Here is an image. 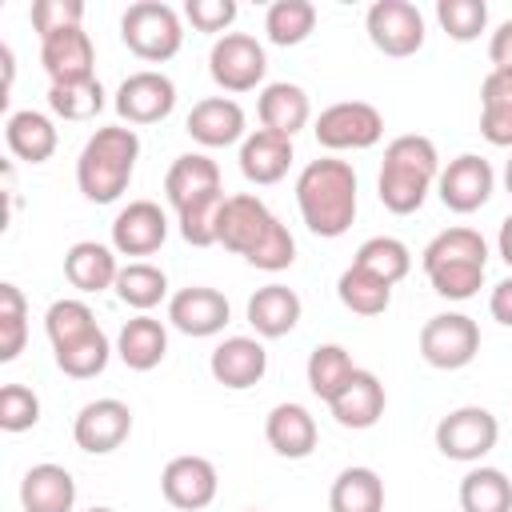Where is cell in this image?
Instances as JSON below:
<instances>
[{
  "mask_svg": "<svg viewBox=\"0 0 512 512\" xmlns=\"http://www.w3.org/2000/svg\"><path fill=\"white\" fill-rule=\"evenodd\" d=\"M52 356H56V368H60L64 376H72V380H92V376H100V372L108 368L112 344H108L104 328H96V332H88V336H80V340H72V344H64V348H56Z\"/></svg>",
  "mask_w": 512,
  "mask_h": 512,
  "instance_id": "74e56055",
  "label": "cell"
},
{
  "mask_svg": "<svg viewBox=\"0 0 512 512\" xmlns=\"http://www.w3.org/2000/svg\"><path fill=\"white\" fill-rule=\"evenodd\" d=\"M84 4L80 0H36L32 4V28L40 40L68 32V28H84Z\"/></svg>",
  "mask_w": 512,
  "mask_h": 512,
  "instance_id": "f6af8a7d",
  "label": "cell"
},
{
  "mask_svg": "<svg viewBox=\"0 0 512 512\" xmlns=\"http://www.w3.org/2000/svg\"><path fill=\"white\" fill-rule=\"evenodd\" d=\"M496 440H500V420L480 404L452 408L436 424V448L456 464H480L496 448Z\"/></svg>",
  "mask_w": 512,
  "mask_h": 512,
  "instance_id": "9c48e42d",
  "label": "cell"
},
{
  "mask_svg": "<svg viewBox=\"0 0 512 512\" xmlns=\"http://www.w3.org/2000/svg\"><path fill=\"white\" fill-rule=\"evenodd\" d=\"M264 72H268V56L256 36L248 32L216 36L208 52V76L216 80L220 92H252L256 84H264Z\"/></svg>",
  "mask_w": 512,
  "mask_h": 512,
  "instance_id": "8fae6325",
  "label": "cell"
},
{
  "mask_svg": "<svg viewBox=\"0 0 512 512\" xmlns=\"http://www.w3.org/2000/svg\"><path fill=\"white\" fill-rule=\"evenodd\" d=\"M384 404H388V396H384L380 376L368 372V368H356V372L348 376V384L328 400V412H332V420H336L340 428L364 432V428H372V424L384 416Z\"/></svg>",
  "mask_w": 512,
  "mask_h": 512,
  "instance_id": "7402d4cb",
  "label": "cell"
},
{
  "mask_svg": "<svg viewBox=\"0 0 512 512\" xmlns=\"http://www.w3.org/2000/svg\"><path fill=\"white\" fill-rule=\"evenodd\" d=\"M88 512H116V508H108V504H92Z\"/></svg>",
  "mask_w": 512,
  "mask_h": 512,
  "instance_id": "816d5d0a",
  "label": "cell"
},
{
  "mask_svg": "<svg viewBox=\"0 0 512 512\" xmlns=\"http://www.w3.org/2000/svg\"><path fill=\"white\" fill-rule=\"evenodd\" d=\"M140 160V136L128 124H108L88 136V144L76 156V184L84 200L92 204H112L128 192L132 172Z\"/></svg>",
  "mask_w": 512,
  "mask_h": 512,
  "instance_id": "5b68a950",
  "label": "cell"
},
{
  "mask_svg": "<svg viewBox=\"0 0 512 512\" xmlns=\"http://www.w3.org/2000/svg\"><path fill=\"white\" fill-rule=\"evenodd\" d=\"M352 372H356V364H352V352H348L344 344H316V348L308 352V364H304L308 388H312L324 404L348 384Z\"/></svg>",
  "mask_w": 512,
  "mask_h": 512,
  "instance_id": "d590c367",
  "label": "cell"
},
{
  "mask_svg": "<svg viewBox=\"0 0 512 512\" xmlns=\"http://www.w3.org/2000/svg\"><path fill=\"white\" fill-rule=\"evenodd\" d=\"M184 16L196 32H220L224 36L236 20V0H188Z\"/></svg>",
  "mask_w": 512,
  "mask_h": 512,
  "instance_id": "bcb514c9",
  "label": "cell"
},
{
  "mask_svg": "<svg viewBox=\"0 0 512 512\" xmlns=\"http://www.w3.org/2000/svg\"><path fill=\"white\" fill-rule=\"evenodd\" d=\"M480 352V324L464 312H440L420 328V356L440 372L468 368Z\"/></svg>",
  "mask_w": 512,
  "mask_h": 512,
  "instance_id": "30bf717a",
  "label": "cell"
},
{
  "mask_svg": "<svg viewBox=\"0 0 512 512\" xmlns=\"http://www.w3.org/2000/svg\"><path fill=\"white\" fill-rule=\"evenodd\" d=\"M248 512H260V508H248Z\"/></svg>",
  "mask_w": 512,
  "mask_h": 512,
  "instance_id": "f5cc1de1",
  "label": "cell"
},
{
  "mask_svg": "<svg viewBox=\"0 0 512 512\" xmlns=\"http://www.w3.org/2000/svg\"><path fill=\"white\" fill-rule=\"evenodd\" d=\"M120 40H124V48L132 56H140L148 64H164L184 44L180 12L172 4H164V0H136L120 16Z\"/></svg>",
  "mask_w": 512,
  "mask_h": 512,
  "instance_id": "52a82bcc",
  "label": "cell"
},
{
  "mask_svg": "<svg viewBox=\"0 0 512 512\" xmlns=\"http://www.w3.org/2000/svg\"><path fill=\"white\" fill-rule=\"evenodd\" d=\"M40 420V396L28 384H4L0 388V428L4 432H28Z\"/></svg>",
  "mask_w": 512,
  "mask_h": 512,
  "instance_id": "ee69618b",
  "label": "cell"
},
{
  "mask_svg": "<svg viewBox=\"0 0 512 512\" xmlns=\"http://www.w3.org/2000/svg\"><path fill=\"white\" fill-rule=\"evenodd\" d=\"M460 508L464 512H512V480L500 468L476 464L460 480Z\"/></svg>",
  "mask_w": 512,
  "mask_h": 512,
  "instance_id": "836d02e7",
  "label": "cell"
},
{
  "mask_svg": "<svg viewBox=\"0 0 512 512\" xmlns=\"http://www.w3.org/2000/svg\"><path fill=\"white\" fill-rule=\"evenodd\" d=\"M488 60L496 72H512V20H504L488 40Z\"/></svg>",
  "mask_w": 512,
  "mask_h": 512,
  "instance_id": "7dc6e473",
  "label": "cell"
},
{
  "mask_svg": "<svg viewBox=\"0 0 512 512\" xmlns=\"http://www.w3.org/2000/svg\"><path fill=\"white\" fill-rule=\"evenodd\" d=\"M40 64L48 72L52 84H80L96 76V48L92 36L84 28H68L56 32L48 40H40Z\"/></svg>",
  "mask_w": 512,
  "mask_h": 512,
  "instance_id": "44dd1931",
  "label": "cell"
},
{
  "mask_svg": "<svg viewBox=\"0 0 512 512\" xmlns=\"http://www.w3.org/2000/svg\"><path fill=\"white\" fill-rule=\"evenodd\" d=\"M208 372H212L216 384H224L232 392H244V388L264 380L268 352L256 336H224L208 356Z\"/></svg>",
  "mask_w": 512,
  "mask_h": 512,
  "instance_id": "d6986e66",
  "label": "cell"
},
{
  "mask_svg": "<svg viewBox=\"0 0 512 512\" xmlns=\"http://www.w3.org/2000/svg\"><path fill=\"white\" fill-rule=\"evenodd\" d=\"M28 340V304L16 284H0V360L12 364Z\"/></svg>",
  "mask_w": 512,
  "mask_h": 512,
  "instance_id": "b9f144b4",
  "label": "cell"
},
{
  "mask_svg": "<svg viewBox=\"0 0 512 512\" xmlns=\"http://www.w3.org/2000/svg\"><path fill=\"white\" fill-rule=\"evenodd\" d=\"M328 512H384V480L376 468L352 464L332 480Z\"/></svg>",
  "mask_w": 512,
  "mask_h": 512,
  "instance_id": "1f68e13d",
  "label": "cell"
},
{
  "mask_svg": "<svg viewBox=\"0 0 512 512\" xmlns=\"http://www.w3.org/2000/svg\"><path fill=\"white\" fill-rule=\"evenodd\" d=\"M312 132H316V144L328 152H364V148L380 144L384 116L368 100H340L316 116Z\"/></svg>",
  "mask_w": 512,
  "mask_h": 512,
  "instance_id": "ba28073f",
  "label": "cell"
},
{
  "mask_svg": "<svg viewBox=\"0 0 512 512\" xmlns=\"http://www.w3.org/2000/svg\"><path fill=\"white\" fill-rule=\"evenodd\" d=\"M504 188H508V196H512V160L504 164Z\"/></svg>",
  "mask_w": 512,
  "mask_h": 512,
  "instance_id": "f907efd6",
  "label": "cell"
},
{
  "mask_svg": "<svg viewBox=\"0 0 512 512\" xmlns=\"http://www.w3.org/2000/svg\"><path fill=\"white\" fill-rule=\"evenodd\" d=\"M4 144H8V152H12L16 160H24V164H44V160H52V152H56V144H60V132H56L52 116L32 112V108H20V112H12V116L4 120Z\"/></svg>",
  "mask_w": 512,
  "mask_h": 512,
  "instance_id": "83f0119b",
  "label": "cell"
},
{
  "mask_svg": "<svg viewBox=\"0 0 512 512\" xmlns=\"http://www.w3.org/2000/svg\"><path fill=\"white\" fill-rule=\"evenodd\" d=\"M364 32L376 52L404 60L424 48V16L412 0H376L364 16Z\"/></svg>",
  "mask_w": 512,
  "mask_h": 512,
  "instance_id": "7c38bea8",
  "label": "cell"
},
{
  "mask_svg": "<svg viewBox=\"0 0 512 512\" xmlns=\"http://www.w3.org/2000/svg\"><path fill=\"white\" fill-rule=\"evenodd\" d=\"M116 356L132 372H152L168 356V328L148 312L124 320V328L116 336Z\"/></svg>",
  "mask_w": 512,
  "mask_h": 512,
  "instance_id": "f546056e",
  "label": "cell"
},
{
  "mask_svg": "<svg viewBox=\"0 0 512 512\" xmlns=\"http://www.w3.org/2000/svg\"><path fill=\"white\" fill-rule=\"evenodd\" d=\"M132 436V408L116 396L88 400L72 420V440L88 456H108Z\"/></svg>",
  "mask_w": 512,
  "mask_h": 512,
  "instance_id": "4fadbf2b",
  "label": "cell"
},
{
  "mask_svg": "<svg viewBox=\"0 0 512 512\" xmlns=\"http://www.w3.org/2000/svg\"><path fill=\"white\" fill-rule=\"evenodd\" d=\"M492 188H496V172L484 156L476 152H460L456 160H448V168L440 172L436 180V192H440V204L456 216H468V212H480L488 200H492Z\"/></svg>",
  "mask_w": 512,
  "mask_h": 512,
  "instance_id": "9a60e30c",
  "label": "cell"
},
{
  "mask_svg": "<svg viewBox=\"0 0 512 512\" xmlns=\"http://www.w3.org/2000/svg\"><path fill=\"white\" fill-rule=\"evenodd\" d=\"M352 264L376 272V276L388 280V284H400V280L412 272V252H408V244L396 240V236H368V240L356 248Z\"/></svg>",
  "mask_w": 512,
  "mask_h": 512,
  "instance_id": "f35d334b",
  "label": "cell"
},
{
  "mask_svg": "<svg viewBox=\"0 0 512 512\" xmlns=\"http://www.w3.org/2000/svg\"><path fill=\"white\" fill-rule=\"evenodd\" d=\"M488 312H492V320H496V324L512 328V276H508V280H500V284L492 288V296H488Z\"/></svg>",
  "mask_w": 512,
  "mask_h": 512,
  "instance_id": "c3c4849f",
  "label": "cell"
},
{
  "mask_svg": "<svg viewBox=\"0 0 512 512\" xmlns=\"http://www.w3.org/2000/svg\"><path fill=\"white\" fill-rule=\"evenodd\" d=\"M64 276L76 292H108L116 288L120 264H116V248L96 244V240H76L64 252Z\"/></svg>",
  "mask_w": 512,
  "mask_h": 512,
  "instance_id": "f1b7e54d",
  "label": "cell"
},
{
  "mask_svg": "<svg viewBox=\"0 0 512 512\" xmlns=\"http://www.w3.org/2000/svg\"><path fill=\"white\" fill-rule=\"evenodd\" d=\"M480 136L492 148H512V72H488L480 84Z\"/></svg>",
  "mask_w": 512,
  "mask_h": 512,
  "instance_id": "4dcf8cb0",
  "label": "cell"
},
{
  "mask_svg": "<svg viewBox=\"0 0 512 512\" xmlns=\"http://www.w3.org/2000/svg\"><path fill=\"white\" fill-rule=\"evenodd\" d=\"M164 192H168V204L176 208L180 236L192 248L216 244V220H220V208L228 200L220 188V164L204 152H184L168 164Z\"/></svg>",
  "mask_w": 512,
  "mask_h": 512,
  "instance_id": "7a4b0ae2",
  "label": "cell"
},
{
  "mask_svg": "<svg viewBox=\"0 0 512 512\" xmlns=\"http://www.w3.org/2000/svg\"><path fill=\"white\" fill-rule=\"evenodd\" d=\"M160 492L176 512H200L220 492L216 464L208 456H172L160 472Z\"/></svg>",
  "mask_w": 512,
  "mask_h": 512,
  "instance_id": "e0dca14e",
  "label": "cell"
},
{
  "mask_svg": "<svg viewBox=\"0 0 512 512\" xmlns=\"http://www.w3.org/2000/svg\"><path fill=\"white\" fill-rule=\"evenodd\" d=\"M96 328L100 324H96V316H92V308L84 300H52L48 312H44V332L52 340V352L72 344V340H80V336H88V332H96Z\"/></svg>",
  "mask_w": 512,
  "mask_h": 512,
  "instance_id": "60d3db41",
  "label": "cell"
},
{
  "mask_svg": "<svg viewBox=\"0 0 512 512\" xmlns=\"http://www.w3.org/2000/svg\"><path fill=\"white\" fill-rule=\"evenodd\" d=\"M424 276L432 284L436 296L444 300H472L484 284V268H488V240L476 228H444L428 240L424 256Z\"/></svg>",
  "mask_w": 512,
  "mask_h": 512,
  "instance_id": "8992f818",
  "label": "cell"
},
{
  "mask_svg": "<svg viewBox=\"0 0 512 512\" xmlns=\"http://www.w3.org/2000/svg\"><path fill=\"white\" fill-rule=\"evenodd\" d=\"M256 116H260V128L268 132H280V136H296L308 120H312V100L300 84L292 80H272L260 88V100H256Z\"/></svg>",
  "mask_w": 512,
  "mask_h": 512,
  "instance_id": "603a6c76",
  "label": "cell"
},
{
  "mask_svg": "<svg viewBox=\"0 0 512 512\" xmlns=\"http://www.w3.org/2000/svg\"><path fill=\"white\" fill-rule=\"evenodd\" d=\"M48 108L60 120H72V124L96 120L104 112V88H100L96 76L80 80V84H48Z\"/></svg>",
  "mask_w": 512,
  "mask_h": 512,
  "instance_id": "ab89813d",
  "label": "cell"
},
{
  "mask_svg": "<svg viewBox=\"0 0 512 512\" xmlns=\"http://www.w3.org/2000/svg\"><path fill=\"white\" fill-rule=\"evenodd\" d=\"M336 296L356 316H384L388 304H392V284L380 280L376 272L360 268V264H348L340 272V280H336Z\"/></svg>",
  "mask_w": 512,
  "mask_h": 512,
  "instance_id": "d6a6232c",
  "label": "cell"
},
{
  "mask_svg": "<svg viewBox=\"0 0 512 512\" xmlns=\"http://www.w3.org/2000/svg\"><path fill=\"white\" fill-rule=\"evenodd\" d=\"M316 416L304 408V404H276L272 412H268V420H264V440H268V448L276 452V456H284V460H304V456H312V448H316Z\"/></svg>",
  "mask_w": 512,
  "mask_h": 512,
  "instance_id": "484cf974",
  "label": "cell"
},
{
  "mask_svg": "<svg viewBox=\"0 0 512 512\" xmlns=\"http://www.w3.org/2000/svg\"><path fill=\"white\" fill-rule=\"evenodd\" d=\"M316 28V4L312 0H272L264 12V32L280 48H296Z\"/></svg>",
  "mask_w": 512,
  "mask_h": 512,
  "instance_id": "8d00e7d4",
  "label": "cell"
},
{
  "mask_svg": "<svg viewBox=\"0 0 512 512\" xmlns=\"http://www.w3.org/2000/svg\"><path fill=\"white\" fill-rule=\"evenodd\" d=\"M24 512H72L76 508V480L64 464H32L20 480Z\"/></svg>",
  "mask_w": 512,
  "mask_h": 512,
  "instance_id": "4316f807",
  "label": "cell"
},
{
  "mask_svg": "<svg viewBox=\"0 0 512 512\" xmlns=\"http://www.w3.org/2000/svg\"><path fill=\"white\" fill-rule=\"evenodd\" d=\"M244 312H248V324H252V332L260 340H280L300 324L304 304L288 284H264V288H256L248 296Z\"/></svg>",
  "mask_w": 512,
  "mask_h": 512,
  "instance_id": "d4e9b609",
  "label": "cell"
},
{
  "mask_svg": "<svg viewBox=\"0 0 512 512\" xmlns=\"http://www.w3.org/2000/svg\"><path fill=\"white\" fill-rule=\"evenodd\" d=\"M216 244L244 256L260 272H284L296 264V240L288 224H280V216L256 192H236L224 200L216 220Z\"/></svg>",
  "mask_w": 512,
  "mask_h": 512,
  "instance_id": "6da1fadb",
  "label": "cell"
},
{
  "mask_svg": "<svg viewBox=\"0 0 512 512\" xmlns=\"http://www.w3.org/2000/svg\"><path fill=\"white\" fill-rule=\"evenodd\" d=\"M296 208L312 236L336 240L356 220V172L348 160L320 156L308 160L296 176Z\"/></svg>",
  "mask_w": 512,
  "mask_h": 512,
  "instance_id": "3957f363",
  "label": "cell"
},
{
  "mask_svg": "<svg viewBox=\"0 0 512 512\" xmlns=\"http://www.w3.org/2000/svg\"><path fill=\"white\" fill-rule=\"evenodd\" d=\"M292 168V140L268 128H256L240 144V176L248 184H280Z\"/></svg>",
  "mask_w": 512,
  "mask_h": 512,
  "instance_id": "cb8c5ba5",
  "label": "cell"
},
{
  "mask_svg": "<svg viewBox=\"0 0 512 512\" xmlns=\"http://www.w3.org/2000/svg\"><path fill=\"white\" fill-rule=\"evenodd\" d=\"M436 180H440V156H436V144L428 136L408 132V136L388 140L384 164L376 176V196L392 216L420 212Z\"/></svg>",
  "mask_w": 512,
  "mask_h": 512,
  "instance_id": "277c9868",
  "label": "cell"
},
{
  "mask_svg": "<svg viewBox=\"0 0 512 512\" xmlns=\"http://www.w3.org/2000/svg\"><path fill=\"white\" fill-rule=\"evenodd\" d=\"M168 240V216L156 200H132L112 220V248L116 256H152Z\"/></svg>",
  "mask_w": 512,
  "mask_h": 512,
  "instance_id": "ac0fdd59",
  "label": "cell"
},
{
  "mask_svg": "<svg viewBox=\"0 0 512 512\" xmlns=\"http://www.w3.org/2000/svg\"><path fill=\"white\" fill-rule=\"evenodd\" d=\"M228 320H232V304L220 288L188 284L168 296V324L184 336H196V340L216 336V332H224Z\"/></svg>",
  "mask_w": 512,
  "mask_h": 512,
  "instance_id": "2e32d148",
  "label": "cell"
},
{
  "mask_svg": "<svg viewBox=\"0 0 512 512\" xmlns=\"http://www.w3.org/2000/svg\"><path fill=\"white\" fill-rule=\"evenodd\" d=\"M496 252H500V260L512 268V216H504L500 220V236H496Z\"/></svg>",
  "mask_w": 512,
  "mask_h": 512,
  "instance_id": "681fc988",
  "label": "cell"
},
{
  "mask_svg": "<svg viewBox=\"0 0 512 512\" xmlns=\"http://www.w3.org/2000/svg\"><path fill=\"white\" fill-rule=\"evenodd\" d=\"M244 124H248V116L232 96H204V100L192 104V112L184 120V132L204 148H228L236 140L244 144V136H248Z\"/></svg>",
  "mask_w": 512,
  "mask_h": 512,
  "instance_id": "ffe728a7",
  "label": "cell"
},
{
  "mask_svg": "<svg viewBox=\"0 0 512 512\" xmlns=\"http://www.w3.org/2000/svg\"><path fill=\"white\" fill-rule=\"evenodd\" d=\"M112 104L124 124H160L176 108V84L156 68H140L120 80Z\"/></svg>",
  "mask_w": 512,
  "mask_h": 512,
  "instance_id": "5bb4252c",
  "label": "cell"
},
{
  "mask_svg": "<svg viewBox=\"0 0 512 512\" xmlns=\"http://www.w3.org/2000/svg\"><path fill=\"white\" fill-rule=\"evenodd\" d=\"M116 296H120V304H128L136 312H152L168 296V276H164V268H156L148 260H128V264H120Z\"/></svg>",
  "mask_w": 512,
  "mask_h": 512,
  "instance_id": "e575fe53",
  "label": "cell"
},
{
  "mask_svg": "<svg viewBox=\"0 0 512 512\" xmlns=\"http://www.w3.org/2000/svg\"><path fill=\"white\" fill-rule=\"evenodd\" d=\"M436 20L456 44H472L488 28V4L484 0H436Z\"/></svg>",
  "mask_w": 512,
  "mask_h": 512,
  "instance_id": "7bdbcfd3",
  "label": "cell"
}]
</instances>
